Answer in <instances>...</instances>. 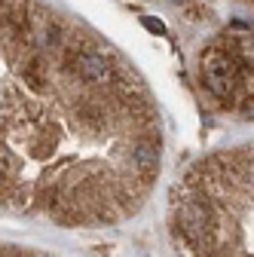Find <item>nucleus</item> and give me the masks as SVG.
I'll use <instances>...</instances> for the list:
<instances>
[{"instance_id": "obj_1", "label": "nucleus", "mask_w": 254, "mask_h": 257, "mask_svg": "<svg viewBox=\"0 0 254 257\" xmlns=\"http://www.w3.org/2000/svg\"><path fill=\"white\" fill-rule=\"evenodd\" d=\"M175 236L184 257H254V141L187 172L175 196Z\"/></svg>"}, {"instance_id": "obj_2", "label": "nucleus", "mask_w": 254, "mask_h": 257, "mask_svg": "<svg viewBox=\"0 0 254 257\" xmlns=\"http://www.w3.org/2000/svg\"><path fill=\"white\" fill-rule=\"evenodd\" d=\"M144 25H147L150 31H156V34H163V25H160V22H153V19H144Z\"/></svg>"}, {"instance_id": "obj_3", "label": "nucleus", "mask_w": 254, "mask_h": 257, "mask_svg": "<svg viewBox=\"0 0 254 257\" xmlns=\"http://www.w3.org/2000/svg\"><path fill=\"white\" fill-rule=\"evenodd\" d=\"M242 4H251V7H254V0H242Z\"/></svg>"}]
</instances>
